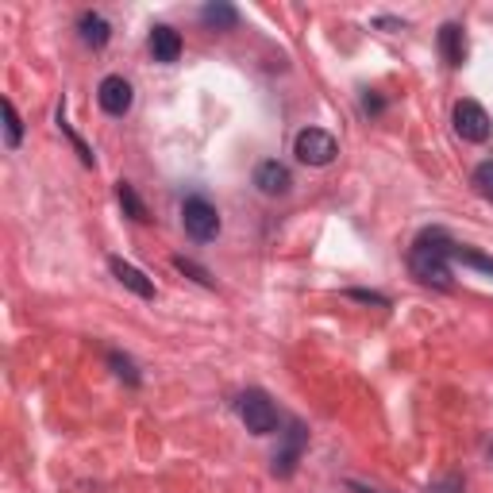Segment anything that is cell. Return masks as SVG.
<instances>
[{"mask_svg":"<svg viewBox=\"0 0 493 493\" xmlns=\"http://www.w3.org/2000/svg\"><path fill=\"white\" fill-rule=\"evenodd\" d=\"M470 182H474V189H478V196L493 201V158H486V162H478V166H474Z\"/></svg>","mask_w":493,"mask_h":493,"instance_id":"ac0fdd59","label":"cell"},{"mask_svg":"<svg viewBox=\"0 0 493 493\" xmlns=\"http://www.w3.org/2000/svg\"><path fill=\"white\" fill-rule=\"evenodd\" d=\"M58 127L65 131V139H70V143H74V151L81 155V162H86V166H96V155H93V151H89V146H86V139H81V136H77V131H74L70 124H65V101L58 105Z\"/></svg>","mask_w":493,"mask_h":493,"instance_id":"e0dca14e","label":"cell"},{"mask_svg":"<svg viewBox=\"0 0 493 493\" xmlns=\"http://www.w3.org/2000/svg\"><path fill=\"white\" fill-rule=\"evenodd\" d=\"M151 55H155V62H162V65L177 62V55H182V35H177L174 27H166V24L151 27Z\"/></svg>","mask_w":493,"mask_h":493,"instance_id":"7c38bea8","label":"cell"},{"mask_svg":"<svg viewBox=\"0 0 493 493\" xmlns=\"http://www.w3.org/2000/svg\"><path fill=\"white\" fill-rule=\"evenodd\" d=\"M293 155H297L305 166H327V162H336L339 143H336L332 131L305 127V131H297V139H293Z\"/></svg>","mask_w":493,"mask_h":493,"instance_id":"7a4b0ae2","label":"cell"},{"mask_svg":"<svg viewBox=\"0 0 493 493\" xmlns=\"http://www.w3.org/2000/svg\"><path fill=\"white\" fill-rule=\"evenodd\" d=\"M347 486H351L355 493H377V489H370V486H358V482H347Z\"/></svg>","mask_w":493,"mask_h":493,"instance_id":"cb8c5ba5","label":"cell"},{"mask_svg":"<svg viewBox=\"0 0 493 493\" xmlns=\"http://www.w3.org/2000/svg\"><path fill=\"white\" fill-rule=\"evenodd\" d=\"M451 262H463V267H470V270L493 274V255H482L478 246H467V243H455L451 246Z\"/></svg>","mask_w":493,"mask_h":493,"instance_id":"5bb4252c","label":"cell"},{"mask_svg":"<svg viewBox=\"0 0 493 493\" xmlns=\"http://www.w3.org/2000/svg\"><path fill=\"white\" fill-rule=\"evenodd\" d=\"M182 224H186L189 239H196V243H212L220 236V212L212 208V201H205V196H186Z\"/></svg>","mask_w":493,"mask_h":493,"instance_id":"277c9868","label":"cell"},{"mask_svg":"<svg viewBox=\"0 0 493 493\" xmlns=\"http://www.w3.org/2000/svg\"><path fill=\"white\" fill-rule=\"evenodd\" d=\"M489 455H493V448H489Z\"/></svg>","mask_w":493,"mask_h":493,"instance_id":"d4e9b609","label":"cell"},{"mask_svg":"<svg viewBox=\"0 0 493 493\" xmlns=\"http://www.w3.org/2000/svg\"><path fill=\"white\" fill-rule=\"evenodd\" d=\"M451 246L455 239L443 227H424L413 243V251H408V270H413L417 282L451 289Z\"/></svg>","mask_w":493,"mask_h":493,"instance_id":"6da1fadb","label":"cell"},{"mask_svg":"<svg viewBox=\"0 0 493 493\" xmlns=\"http://www.w3.org/2000/svg\"><path fill=\"white\" fill-rule=\"evenodd\" d=\"M174 267H177V270H182V274H189V277H193V282H201L205 289H212V286H216V282H212V274H208L205 267H196V262H193V258H182V255H177V258H174Z\"/></svg>","mask_w":493,"mask_h":493,"instance_id":"ffe728a7","label":"cell"},{"mask_svg":"<svg viewBox=\"0 0 493 493\" xmlns=\"http://www.w3.org/2000/svg\"><path fill=\"white\" fill-rule=\"evenodd\" d=\"M363 108L370 112V116H377V112L386 108V101H377V96H367V101H363Z\"/></svg>","mask_w":493,"mask_h":493,"instance_id":"603a6c76","label":"cell"},{"mask_svg":"<svg viewBox=\"0 0 493 493\" xmlns=\"http://www.w3.org/2000/svg\"><path fill=\"white\" fill-rule=\"evenodd\" d=\"M77 35L86 46H93V51H101V46L112 39V24L105 20L101 12H81L77 15Z\"/></svg>","mask_w":493,"mask_h":493,"instance_id":"30bf717a","label":"cell"},{"mask_svg":"<svg viewBox=\"0 0 493 493\" xmlns=\"http://www.w3.org/2000/svg\"><path fill=\"white\" fill-rule=\"evenodd\" d=\"M239 420L246 424V432H251V436L277 432V408H274V401L262 389H246L239 397Z\"/></svg>","mask_w":493,"mask_h":493,"instance_id":"3957f363","label":"cell"},{"mask_svg":"<svg viewBox=\"0 0 493 493\" xmlns=\"http://www.w3.org/2000/svg\"><path fill=\"white\" fill-rule=\"evenodd\" d=\"M255 186H258V193H267V196H286V193H289V186H293V174H289V166H282L277 158L258 162V170H255Z\"/></svg>","mask_w":493,"mask_h":493,"instance_id":"9c48e42d","label":"cell"},{"mask_svg":"<svg viewBox=\"0 0 493 493\" xmlns=\"http://www.w3.org/2000/svg\"><path fill=\"white\" fill-rule=\"evenodd\" d=\"M131 101H136V93H131V86L120 77V74H108L101 86H96V105H101L108 116H127L131 112Z\"/></svg>","mask_w":493,"mask_h":493,"instance_id":"52a82bcc","label":"cell"},{"mask_svg":"<svg viewBox=\"0 0 493 493\" xmlns=\"http://www.w3.org/2000/svg\"><path fill=\"white\" fill-rule=\"evenodd\" d=\"M305 443H308V432H305V424L301 420H293L289 424V432L282 439V448H277L274 455V478H293V470H297L301 463V455H305Z\"/></svg>","mask_w":493,"mask_h":493,"instance_id":"8992f818","label":"cell"},{"mask_svg":"<svg viewBox=\"0 0 493 493\" xmlns=\"http://www.w3.org/2000/svg\"><path fill=\"white\" fill-rule=\"evenodd\" d=\"M439 55H443V62H448L451 70H458V65L467 62V35H463V27L458 24H443L439 27Z\"/></svg>","mask_w":493,"mask_h":493,"instance_id":"8fae6325","label":"cell"},{"mask_svg":"<svg viewBox=\"0 0 493 493\" xmlns=\"http://www.w3.org/2000/svg\"><path fill=\"white\" fill-rule=\"evenodd\" d=\"M0 108H5V143H8V151H20V143H24V120H20V112H15V105L8 101H0Z\"/></svg>","mask_w":493,"mask_h":493,"instance_id":"9a60e30c","label":"cell"},{"mask_svg":"<svg viewBox=\"0 0 493 493\" xmlns=\"http://www.w3.org/2000/svg\"><path fill=\"white\" fill-rule=\"evenodd\" d=\"M455 131L463 136L467 143H489L493 136V120L489 112L478 101H458L455 105Z\"/></svg>","mask_w":493,"mask_h":493,"instance_id":"5b68a950","label":"cell"},{"mask_svg":"<svg viewBox=\"0 0 493 493\" xmlns=\"http://www.w3.org/2000/svg\"><path fill=\"white\" fill-rule=\"evenodd\" d=\"M108 270L116 274V282H120L124 289L136 293V297H143V301H155V282H151V277H146L139 267H131L127 258L112 255V258H108Z\"/></svg>","mask_w":493,"mask_h":493,"instance_id":"ba28073f","label":"cell"},{"mask_svg":"<svg viewBox=\"0 0 493 493\" xmlns=\"http://www.w3.org/2000/svg\"><path fill=\"white\" fill-rule=\"evenodd\" d=\"M116 196H120L124 212H127V216L136 220V224H143V220H146V205H143V196L136 193V186H131V182H120V186H116Z\"/></svg>","mask_w":493,"mask_h":493,"instance_id":"2e32d148","label":"cell"},{"mask_svg":"<svg viewBox=\"0 0 493 493\" xmlns=\"http://www.w3.org/2000/svg\"><path fill=\"white\" fill-rule=\"evenodd\" d=\"M108 367L116 370V377H124L127 386H139V370H136V363H131L127 355H120V351H108Z\"/></svg>","mask_w":493,"mask_h":493,"instance_id":"d6986e66","label":"cell"},{"mask_svg":"<svg viewBox=\"0 0 493 493\" xmlns=\"http://www.w3.org/2000/svg\"><path fill=\"white\" fill-rule=\"evenodd\" d=\"M351 301H363V305H374V308H389V297H382V293L374 289H347Z\"/></svg>","mask_w":493,"mask_h":493,"instance_id":"7402d4cb","label":"cell"},{"mask_svg":"<svg viewBox=\"0 0 493 493\" xmlns=\"http://www.w3.org/2000/svg\"><path fill=\"white\" fill-rule=\"evenodd\" d=\"M201 24L216 27V31H232L239 24V12H236V5H224V0H216V5H205L201 8Z\"/></svg>","mask_w":493,"mask_h":493,"instance_id":"4fadbf2b","label":"cell"},{"mask_svg":"<svg viewBox=\"0 0 493 493\" xmlns=\"http://www.w3.org/2000/svg\"><path fill=\"white\" fill-rule=\"evenodd\" d=\"M428 493H467V486H463V478H458V474H443V478H436V482L428 486Z\"/></svg>","mask_w":493,"mask_h":493,"instance_id":"44dd1931","label":"cell"}]
</instances>
